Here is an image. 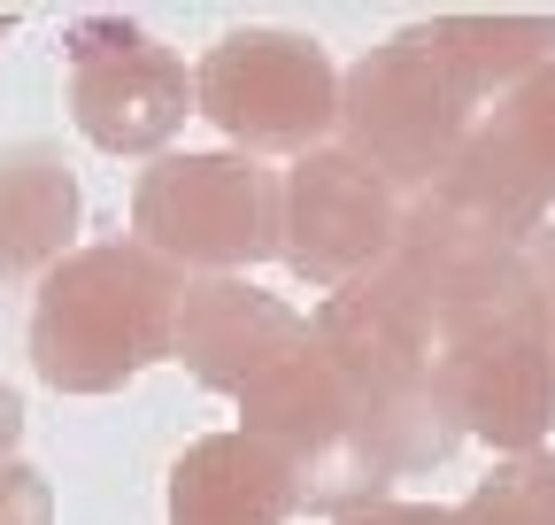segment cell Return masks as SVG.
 Segmentation results:
<instances>
[{
	"instance_id": "cell-19",
	"label": "cell",
	"mask_w": 555,
	"mask_h": 525,
	"mask_svg": "<svg viewBox=\"0 0 555 525\" xmlns=\"http://www.w3.org/2000/svg\"><path fill=\"white\" fill-rule=\"evenodd\" d=\"M24 394L9 386V379H0V472H9V464H24Z\"/></svg>"
},
{
	"instance_id": "cell-8",
	"label": "cell",
	"mask_w": 555,
	"mask_h": 525,
	"mask_svg": "<svg viewBox=\"0 0 555 525\" xmlns=\"http://www.w3.org/2000/svg\"><path fill=\"white\" fill-rule=\"evenodd\" d=\"M401 225H409V193L332 140L286 170V255L278 262L301 286L339 294V286L386 271L401 247Z\"/></svg>"
},
{
	"instance_id": "cell-15",
	"label": "cell",
	"mask_w": 555,
	"mask_h": 525,
	"mask_svg": "<svg viewBox=\"0 0 555 525\" xmlns=\"http://www.w3.org/2000/svg\"><path fill=\"white\" fill-rule=\"evenodd\" d=\"M363 433H371V448H378L386 464H393V479L448 464V456H455V440H463L455 410L440 402V386H416V394H401V402H378V410H363Z\"/></svg>"
},
{
	"instance_id": "cell-4",
	"label": "cell",
	"mask_w": 555,
	"mask_h": 525,
	"mask_svg": "<svg viewBox=\"0 0 555 525\" xmlns=\"http://www.w3.org/2000/svg\"><path fill=\"white\" fill-rule=\"evenodd\" d=\"M339 62L286 24H240L193 62V101L224 131V148L270 163V155H317L339 140Z\"/></svg>"
},
{
	"instance_id": "cell-10",
	"label": "cell",
	"mask_w": 555,
	"mask_h": 525,
	"mask_svg": "<svg viewBox=\"0 0 555 525\" xmlns=\"http://www.w3.org/2000/svg\"><path fill=\"white\" fill-rule=\"evenodd\" d=\"M309 341V317L294 302H278L247 279H193L185 309H178V363L208 386V394H240Z\"/></svg>"
},
{
	"instance_id": "cell-14",
	"label": "cell",
	"mask_w": 555,
	"mask_h": 525,
	"mask_svg": "<svg viewBox=\"0 0 555 525\" xmlns=\"http://www.w3.org/2000/svg\"><path fill=\"white\" fill-rule=\"evenodd\" d=\"M416 39L440 54V71L478 116L555 62V16H425Z\"/></svg>"
},
{
	"instance_id": "cell-13",
	"label": "cell",
	"mask_w": 555,
	"mask_h": 525,
	"mask_svg": "<svg viewBox=\"0 0 555 525\" xmlns=\"http://www.w3.org/2000/svg\"><path fill=\"white\" fill-rule=\"evenodd\" d=\"M301 510L286 456H270L262 440L201 433L170 464V525H286Z\"/></svg>"
},
{
	"instance_id": "cell-9",
	"label": "cell",
	"mask_w": 555,
	"mask_h": 525,
	"mask_svg": "<svg viewBox=\"0 0 555 525\" xmlns=\"http://www.w3.org/2000/svg\"><path fill=\"white\" fill-rule=\"evenodd\" d=\"M309 341L324 348V363L347 379L356 410H378V402H401V394L433 386V348H440V324L425 309L393 262L356 286H339L317 302L309 317Z\"/></svg>"
},
{
	"instance_id": "cell-20",
	"label": "cell",
	"mask_w": 555,
	"mask_h": 525,
	"mask_svg": "<svg viewBox=\"0 0 555 525\" xmlns=\"http://www.w3.org/2000/svg\"><path fill=\"white\" fill-rule=\"evenodd\" d=\"M525 262H532V286H540V302H547V317H555V225L525 247Z\"/></svg>"
},
{
	"instance_id": "cell-11",
	"label": "cell",
	"mask_w": 555,
	"mask_h": 525,
	"mask_svg": "<svg viewBox=\"0 0 555 525\" xmlns=\"http://www.w3.org/2000/svg\"><path fill=\"white\" fill-rule=\"evenodd\" d=\"M86 232V185L54 140L0 148V286H39L78 255Z\"/></svg>"
},
{
	"instance_id": "cell-17",
	"label": "cell",
	"mask_w": 555,
	"mask_h": 525,
	"mask_svg": "<svg viewBox=\"0 0 555 525\" xmlns=\"http://www.w3.org/2000/svg\"><path fill=\"white\" fill-rule=\"evenodd\" d=\"M0 525H54V479L39 464L0 472Z\"/></svg>"
},
{
	"instance_id": "cell-6",
	"label": "cell",
	"mask_w": 555,
	"mask_h": 525,
	"mask_svg": "<svg viewBox=\"0 0 555 525\" xmlns=\"http://www.w3.org/2000/svg\"><path fill=\"white\" fill-rule=\"evenodd\" d=\"M62 93H69V124H78L101 155L163 163L170 140L185 131V116H201L185 54L170 39H155L147 24H131V16H78L69 24Z\"/></svg>"
},
{
	"instance_id": "cell-5",
	"label": "cell",
	"mask_w": 555,
	"mask_h": 525,
	"mask_svg": "<svg viewBox=\"0 0 555 525\" xmlns=\"http://www.w3.org/2000/svg\"><path fill=\"white\" fill-rule=\"evenodd\" d=\"M470 131H478V108L440 71V54L416 39V24L378 39L356 71L339 78V148L363 155L401 193H425L463 155Z\"/></svg>"
},
{
	"instance_id": "cell-21",
	"label": "cell",
	"mask_w": 555,
	"mask_h": 525,
	"mask_svg": "<svg viewBox=\"0 0 555 525\" xmlns=\"http://www.w3.org/2000/svg\"><path fill=\"white\" fill-rule=\"evenodd\" d=\"M9 31H16V9H0V39H9Z\"/></svg>"
},
{
	"instance_id": "cell-12",
	"label": "cell",
	"mask_w": 555,
	"mask_h": 525,
	"mask_svg": "<svg viewBox=\"0 0 555 525\" xmlns=\"http://www.w3.org/2000/svg\"><path fill=\"white\" fill-rule=\"evenodd\" d=\"M240 433L262 440L270 456H286V472H301L324 448H339L347 433H363V410H356V394H347V379L324 363V348L301 341L294 356H278L240 394Z\"/></svg>"
},
{
	"instance_id": "cell-18",
	"label": "cell",
	"mask_w": 555,
	"mask_h": 525,
	"mask_svg": "<svg viewBox=\"0 0 555 525\" xmlns=\"http://www.w3.org/2000/svg\"><path fill=\"white\" fill-rule=\"evenodd\" d=\"M339 525H470L463 502H378V510H356V517H339Z\"/></svg>"
},
{
	"instance_id": "cell-2",
	"label": "cell",
	"mask_w": 555,
	"mask_h": 525,
	"mask_svg": "<svg viewBox=\"0 0 555 525\" xmlns=\"http://www.w3.org/2000/svg\"><path fill=\"white\" fill-rule=\"evenodd\" d=\"M131 240L185 279H247L286 255V170L240 148H185L131 178Z\"/></svg>"
},
{
	"instance_id": "cell-3",
	"label": "cell",
	"mask_w": 555,
	"mask_h": 525,
	"mask_svg": "<svg viewBox=\"0 0 555 525\" xmlns=\"http://www.w3.org/2000/svg\"><path fill=\"white\" fill-rule=\"evenodd\" d=\"M433 386L455 410L463 440H486L502 456H532L555 433V317L540 286L525 279L502 302H478L440 324Z\"/></svg>"
},
{
	"instance_id": "cell-16",
	"label": "cell",
	"mask_w": 555,
	"mask_h": 525,
	"mask_svg": "<svg viewBox=\"0 0 555 525\" xmlns=\"http://www.w3.org/2000/svg\"><path fill=\"white\" fill-rule=\"evenodd\" d=\"M470 525H555V448L502 456L463 502Z\"/></svg>"
},
{
	"instance_id": "cell-7",
	"label": "cell",
	"mask_w": 555,
	"mask_h": 525,
	"mask_svg": "<svg viewBox=\"0 0 555 525\" xmlns=\"http://www.w3.org/2000/svg\"><path fill=\"white\" fill-rule=\"evenodd\" d=\"M440 209L494 232L502 247H532L555 217V62L517 93H502L463 140V155L425 185Z\"/></svg>"
},
{
	"instance_id": "cell-1",
	"label": "cell",
	"mask_w": 555,
	"mask_h": 525,
	"mask_svg": "<svg viewBox=\"0 0 555 525\" xmlns=\"http://www.w3.org/2000/svg\"><path fill=\"white\" fill-rule=\"evenodd\" d=\"M185 271L139 240H93L31 294V371L54 394H124L139 371L178 363Z\"/></svg>"
}]
</instances>
